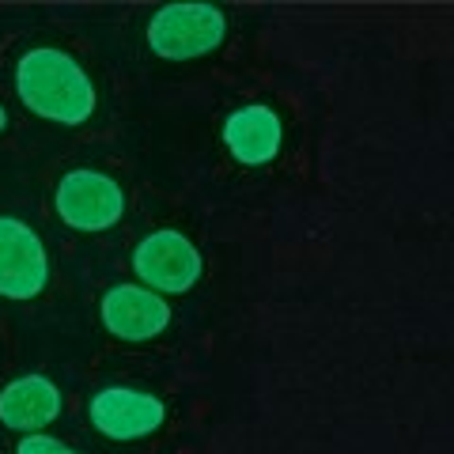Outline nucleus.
<instances>
[{
	"label": "nucleus",
	"instance_id": "0eeeda50",
	"mask_svg": "<svg viewBox=\"0 0 454 454\" xmlns=\"http://www.w3.org/2000/svg\"><path fill=\"white\" fill-rule=\"evenodd\" d=\"M170 322V307L160 292L118 284L103 295V325L121 340H148L163 333Z\"/></svg>",
	"mask_w": 454,
	"mask_h": 454
},
{
	"label": "nucleus",
	"instance_id": "9d476101",
	"mask_svg": "<svg viewBox=\"0 0 454 454\" xmlns=\"http://www.w3.org/2000/svg\"><path fill=\"white\" fill-rule=\"evenodd\" d=\"M16 454H80V450L57 443L53 435H27V439H20Z\"/></svg>",
	"mask_w": 454,
	"mask_h": 454
},
{
	"label": "nucleus",
	"instance_id": "423d86ee",
	"mask_svg": "<svg viewBox=\"0 0 454 454\" xmlns=\"http://www.w3.org/2000/svg\"><path fill=\"white\" fill-rule=\"evenodd\" d=\"M88 417H91V428L103 432L106 439L133 443V439H145L155 428H163L167 409H163L160 397H152L145 390L106 387L88 402Z\"/></svg>",
	"mask_w": 454,
	"mask_h": 454
},
{
	"label": "nucleus",
	"instance_id": "6e6552de",
	"mask_svg": "<svg viewBox=\"0 0 454 454\" xmlns=\"http://www.w3.org/2000/svg\"><path fill=\"white\" fill-rule=\"evenodd\" d=\"M280 140H284V125L273 106L250 103L223 121V145L243 167L273 163L280 152Z\"/></svg>",
	"mask_w": 454,
	"mask_h": 454
},
{
	"label": "nucleus",
	"instance_id": "39448f33",
	"mask_svg": "<svg viewBox=\"0 0 454 454\" xmlns=\"http://www.w3.org/2000/svg\"><path fill=\"white\" fill-rule=\"evenodd\" d=\"M50 284V258L38 231L16 216H0V295L35 300Z\"/></svg>",
	"mask_w": 454,
	"mask_h": 454
},
{
	"label": "nucleus",
	"instance_id": "7ed1b4c3",
	"mask_svg": "<svg viewBox=\"0 0 454 454\" xmlns=\"http://www.w3.org/2000/svg\"><path fill=\"white\" fill-rule=\"evenodd\" d=\"M57 216L76 231H106L121 220L125 212V190L103 170H68V175L57 182L53 193Z\"/></svg>",
	"mask_w": 454,
	"mask_h": 454
},
{
	"label": "nucleus",
	"instance_id": "f03ea898",
	"mask_svg": "<svg viewBox=\"0 0 454 454\" xmlns=\"http://www.w3.org/2000/svg\"><path fill=\"white\" fill-rule=\"evenodd\" d=\"M227 20L216 4H163L148 20V46L167 61L205 57L223 42Z\"/></svg>",
	"mask_w": 454,
	"mask_h": 454
},
{
	"label": "nucleus",
	"instance_id": "20e7f679",
	"mask_svg": "<svg viewBox=\"0 0 454 454\" xmlns=\"http://www.w3.org/2000/svg\"><path fill=\"white\" fill-rule=\"evenodd\" d=\"M133 269L152 292H190L201 280V254L182 231H152L133 250Z\"/></svg>",
	"mask_w": 454,
	"mask_h": 454
},
{
	"label": "nucleus",
	"instance_id": "9b49d317",
	"mask_svg": "<svg viewBox=\"0 0 454 454\" xmlns=\"http://www.w3.org/2000/svg\"><path fill=\"white\" fill-rule=\"evenodd\" d=\"M4 125H8V114H4V106H0V133H4Z\"/></svg>",
	"mask_w": 454,
	"mask_h": 454
},
{
	"label": "nucleus",
	"instance_id": "1a4fd4ad",
	"mask_svg": "<svg viewBox=\"0 0 454 454\" xmlns=\"http://www.w3.org/2000/svg\"><path fill=\"white\" fill-rule=\"evenodd\" d=\"M57 413H61V390H57V382L46 375L12 379L8 387L0 390V424L12 432L38 435V428L53 424Z\"/></svg>",
	"mask_w": 454,
	"mask_h": 454
},
{
	"label": "nucleus",
	"instance_id": "f257e3e1",
	"mask_svg": "<svg viewBox=\"0 0 454 454\" xmlns=\"http://www.w3.org/2000/svg\"><path fill=\"white\" fill-rule=\"evenodd\" d=\"M16 91L31 114L61 125H83L98 103L91 76L83 73L73 53L57 46H38L20 57Z\"/></svg>",
	"mask_w": 454,
	"mask_h": 454
}]
</instances>
